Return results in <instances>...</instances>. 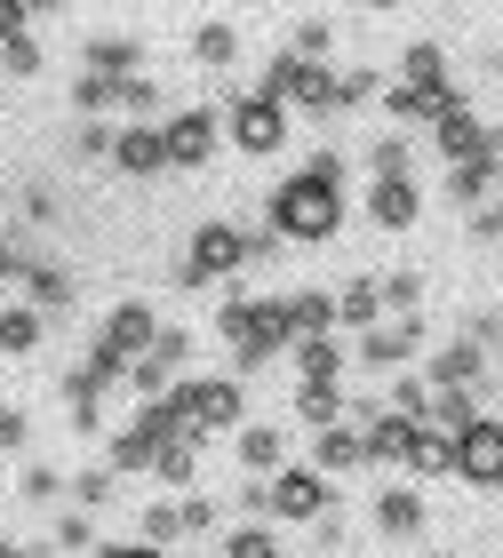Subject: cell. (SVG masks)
<instances>
[{
    "mask_svg": "<svg viewBox=\"0 0 503 558\" xmlns=\"http://www.w3.org/2000/svg\"><path fill=\"white\" fill-rule=\"evenodd\" d=\"M432 558H456V550H432Z\"/></svg>",
    "mask_w": 503,
    "mask_h": 558,
    "instance_id": "obj_51",
    "label": "cell"
},
{
    "mask_svg": "<svg viewBox=\"0 0 503 558\" xmlns=\"http://www.w3.org/2000/svg\"><path fill=\"white\" fill-rule=\"evenodd\" d=\"M432 151L464 168V160H480V151H503V129H488V120L471 112V105H456V112H447L440 129H432Z\"/></svg>",
    "mask_w": 503,
    "mask_h": 558,
    "instance_id": "obj_12",
    "label": "cell"
},
{
    "mask_svg": "<svg viewBox=\"0 0 503 558\" xmlns=\"http://www.w3.org/2000/svg\"><path fill=\"white\" fill-rule=\"evenodd\" d=\"M336 223H344V151H312V160L272 192V232L320 247Z\"/></svg>",
    "mask_w": 503,
    "mask_h": 558,
    "instance_id": "obj_1",
    "label": "cell"
},
{
    "mask_svg": "<svg viewBox=\"0 0 503 558\" xmlns=\"http://www.w3.org/2000/svg\"><path fill=\"white\" fill-rule=\"evenodd\" d=\"M216 136H224V112H208V105H184V112L160 120L168 168H208V160H216Z\"/></svg>",
    "mask_w": 503,
    "mask_h": 558,
    "instance_id": "obj_7",
    "label": "cell"
},
{
    "mask_svg": "<svg viewBox=\"0 0 503 558\" xmlns=\"http://www.w3.org/2000/svg\"><path fill=\"white\" fill-rule=\"evenodd\" d=\"M153 343H160V319H153V303H112V312H105V327H96V351H112L120 367H136Z\"/></svg>",
    "mask_w": 503,
    "mask_h": 558,
    "instance_id": "obj_9",
    "label": "cell"
},
{
    "mask_svg": "<svg viewBox=\"0 0 503 558\" xmlns=\"http://www.w3.org/2000/svg\"><path fill=\"white\" fill-rule=\"evenodd\" d=\"M192 463H200V439L184 430V439H168V447L153 454V478H168V487H184V478H192Z\"/></svg>",
    "mask_w": 503,
    "mask_h": 558,
    "instance_id": "obj_33",
    "label": "cell"
},
{
    "mask_svg": "<svg viewBox=\"0 0 503 558\" xmlns=\"http://www.w3.org/2000/svg\"><path fill=\"white\" fill-rule=\"evenodd\" d=\"M184 519H192V535H216V519H224V511H216L208 495H192V502H184Z\"/></svg>",
    "mask_w": 503,
    "mask_h": 558,
    "instance_id": "obj_45",
    "label": "cell"
},
{
    "mask_svg": "<svg viewBox=\"0 0 503 558\" xmlns=\"http://www.w3.org/2000/svg\"><path fill=\"white\" fill-rule=\"evenodd\" d=\"M336 375H344V343L336 336L296 343V384H336Z\"/></svg>",
    "mask_w": 503,
    "mask_h": 558,
    "instance_id": "obj_26",
    "label": "cell"
},
{
    "mask_svg": "<svg viewBox=\"0 0 503 558\" xmlns=\"http://www.w3.org/2000/svg\"><path fill=\"white\" fill-rule=\"evenodd\" d=\"M495 184H503V151H480V160H464L456 175H447V199H456V208H480Z\"/></svg>",
    "mask_w": 503,
    "mask_h": 558,
    "instance_id": "obj_21",
    "label": "cell"
},
{
    "mask_svg": "<svg viewBox=\"0 0 503 558\" xmlns=\"http://www.w3.org/2000/svg\"><path fill=\"white\" fill-rule=\"evenodd\" d=\"M0 558H24V550H16V543H9V535H0Z\"/></svg>",
    "mask_w": 503,
    "mask_h": 558,
    "instance_id": "obj_50",
    "label": "cell"
},
{
    "mask_svg": "<svg viewBox=\"0 0 503 558\" xmlns=\"http://www.w3.org/2000/svg\"><path fill=\"white\" fill-rule=\"evenodd\" d=\"M232 454H240V463L256 471V478H280V471H288V463H280V454H288V439H280V430H272V423L240 430V439H232Z\"/></svg>",
    "mask_w": 503,
    "mask_h": 558,
    "instance_id": "obj_22",
    "label": "cell"
},
{
    "mask_svg": "<svg viewBox=\"0 0 503 558\" xmlns=\"http://www.w3.org/2000/svg\"><path fill=\"white\" fill-rule=\"evenodd\" d=\"M224 558H280V535H272L264 519H248V526H232V543H216Z\"/></svg>",
    "mask_w": 503,
    "mask_h": 558,
    "instance_id": "obj_34",
    "label": "cell"
},
{
    "mask_svg": "<svg viewBox=\"0 0 503 558\" xmlns=\"http://www.w3.org/2000/svg\"><path fill=\"white\" fill-rule=\"evenodd\" d=\"M471 240H480V247L495 240V247H503V199H495V208H480V223H471Z\"/></svg>",
    "mask_w": 503,
    "mask_h": 558,
    "instance_id": "obj_46",
    "label": "cell"
},
{
    "mask_svg": "<svg viewBox=\"0 0 503 558\" xmlns=\"http://www.w3.org/2000/svg\"><path fill=\"white\" fill-rule=\"evenodd\" d=\"M81 64L96 72V81H136V72H144V48H136L129 33H96V40L81 48Z\"/></svg>",
    "mask_w": 503,
    "mask_h": 558,
    "instance_id": "obj_16",
    "label": "cell"
},
{
    "mask_svg": "<svg viewBox=\"0 0 503 558\" xmlns=\"http://www.w3.org/2000/svg\"><path fill=\"white\" fill-rule=\"evenodd\" d=\"M328 48H336V24H328V16H304V24H296V40H288V57L320 64V57H328Z\"/></svg>",
    "mask_w": 503,
    "mask_h": 558,
    "instance_id": "obj_37",
    "label": "cell"
},
{
    "mask_svg": "<svg viewBox=\"0 0 503 558\" xmlns=\"http://www.w3.org/2000/svg\"><path fill=\"white\" fill-rule=\"evenodd\" d=\"M375 526H384V535H423V495L416 487H384L375 495Z\"/></svg>",
    "mask_w": 503,
    "mask_h": 558,
    "instance_id": "obj_24",
    "label": "cell"
},
{
    "mask_svg": "<svg viewBox=\"0 0 503 558\" xmlns=\"http://www.w3.org/2000/svg\"><path fill=\"white\" fill-rule=\"evenodd\" d=\"M264 96H280L288 112H336V72L328 64H304V57H272V72H264Z\"/></svg>",
    "mask_w": 503,
    "mask_h": 558,
    "instance_id": "obj_4",
    "label": "cell"
},
{
    "mask_svg": "<svg viewBox=\"0 0 503 558\" xmlns=\"http://www.w3.org/2000/svg\"><path fill=\"white\" fill-rule=\"evenodd\" d=\"M224 129H232V144L240 151H256V160H272V151L288 144V105L280 96H232V105H224Z\"/></svg>",
    "mask_w": 503,
    "mask_h": 558,
    "instance_id": "obj_5",
    "label": "cell"
},
{
    "mask_svg": "<svg viewBox=\"0 0 503 558\" xmlns=\"http://www.w3.org/2000/svg\"><path fill=\"white\" fill-rule=\"evenodd\" d=\"M384 303H392L399 319H416V303H423V271H392V279H384Z\"/></svg>",
    "mask_w": 503,
    "mask_h": 558,
    "instance_id": "obj_40",
    "label": "cell"
},
{
    "mask_svg": "<svg viewBox=\"0 0 503 558\" xmlns=\"http://www.w3.org/2000/svg\"><path fill=\"white\" fill-rule=\"evenodd\" d=\"M112 168H120V175H160V168H168V144H160L153 120H136V129L112 136Z\"/></svg>",
    "mask_w": 503,
    "mask_h": 558,
    "instance_id": "obj_15",
    "label": "cell"
},
{
    "mask_svg": "<svg viewBox=\"0 0 503 558\" xmlns=\"http://www.w3.org/2000/svg\"><path fill=\"white\" fill-rule=\"evenodd\" d=\"M24 303H33L40 319L72 312V271H64V264H40V256H33V271H24Z\"/></svg>",
    "mask_w": 503,
    "mask_h": 558,
    "instance_id": "obj_20",
    "label": "cell"
},
{
    "mask_svg": "<svg viewBox=\"0 0 503 558\" xmlns=\"http://www.w3.org/2000/svg\"><path fill=\"white\" fill-rule=\"evenodd\" d=\"M375 96H384V72H336V112H360V105H375Z\"/></svg>",
    "mask_w": 503,
    "mask_h": 558,
    "instance_id": "obj_35",
    "label": "cell"
},
{
    "mask_svg": "<svg viewBox=\"0 0 503 558\" xmlns=\"http://www.w3.org/2000/svg\"><path fill=\"white\" fill-rule=\"evenodd\" d=\"M192 57L208 64V72H224V64H232V57H240V33H232V16H208V24H200V33H192Z\"/></svg>",
    "mask_w": 503,
    "mask_h": 558,
    "instance_id": "obj_29",
    "label": "cell"
},
{
    "mask_svg": "<svg viewBox=\"0 0 503 558\" xmlns=\"http://www.w3.org/2000/svg\"><path fill=\"white\" fill-rule=\"evenodd\" d=\"M399 81H408V88H447V57H440V40H408V57H399Z\"/></svg>",
    "mask_w": 503,
    "mask_h": 558,
    "instance_id": "obj_30",
    "label": "cell"
},
{
    "mask_svg": "<svg viewBox=\"0 0 503 558\" xmlns=\"http://www.w3.org/2000/svg\"><path fill=\"white\" fill-rule=\"evenodd\" d=\"M16 447H24V415L0 408V454H16Z\"/></svg>",
    "mask_w": 503,
    "mask_h": 558,
    "instance_id": "obj_47",
    "label": "cell"
},
{
    "mask_svg": "<svg viewBox=\"0 0 503 558\" xmlns=\"http://www.w3.org/2000/svg\"><path fill=\"white\" fill-rule=\"evenodd\" d=\"M480 375H488V343H471V336H456L447 351L423 360V384H432V391H471Z\"/></svg>",
    "mask_w": 503,
    "mask_h": 558,
    "instance_id": "obj_14",
    "label": "cell"
},
{
    "mask_svg": "<svg viewBox=\"0 0 503 558\" xmlns=\"http://www.w3.org/2000/svg\"><path fill=\"white\" fill-rule=\"evenodd\" d=\"M216 327H224V343H232V367H240V375H256L272 351H288V343H296V336H288V295H264V303L224 295Z\"/></svg>",
    "mask_w": 503,
    "mask_h": 558,
    "instance_id": "obj_2",
    "label": "cell"
},
{
    "mask_svg": "<svg viewBox=\"0 0 503 558\" xmlns=\"http://www.w3.org/2000/svg\"><path fill=\"white\" fill-rule=\"evenodd\" d=\"M0 64H9L16 81H33V72H40V40H33V33H24V40H9V48H0Z\"/></svg>",
    "mask_w": 503,
    "mask_h": 558,
    "instance_id": "obj_43",
    "label": "cell"
},
{
    "mask_svg": "<svg viewBox=\"0 0 503 558\" xmlns=\"http://www.w3.org/2000/svg\"><path fill=\"white\" fill-rule=\"evenodd\" d=\"M456 478H464V487H495L503 495V423L495 415H480L456 439Z\"/></svg>",
    "mask_w": 503,
    "mask_h": 558,
    "instance_id": "obj_11",
    "label": "cell"
},
{
    "mask_svg": "<svg viewBox=\"0 0 503 558\" xmlns=\"http://www.w3.org/2000/svg\"><path fill=\"white\" fill-rule=\"evenodd\" d=\"M375 312H384V288H375V279H344L336 319H344V327H360V336H375Z\"/></svg>",
    "mask_w": 503,
    "mask_h": 558,
    "instance_id": "obj_27",
    "label": "cell"
},
{
    "mask_svg": "<svg viewBox=\"0 0 503 558\" xmlns=\"http://www.w3.org/2000/svg\"><path fill=\"white\" fill-rule=\"evenodd\" d=\"M328 327H336V295H288V336L296 343L328 336Z\"/></svg>",
    "mask_w": 503,
    "mask_h": 558,
    "instance_id": "obj_28",
    "label": "cell"
},
{
    "mask_svg": "<svg viewBox=\"0 0 503 558\" xmlns=\"http://www.w3.org/2000/svg\"><path fill=\"white\" fill-rule=\"evenodd\" d=\"M264 511H272V519H328L336 495H328V478H320L312 463H288V471L264 487Z\"/></svg>",
    "mask_w": 503,
    "mask_h": 558,
    "instance_id": "obj_8",
    "label": "cell"
},
{
    "mask_svg": "<svg viewBox=\"0 0 503 558\" xmlns=\"http://www.w3.org/2000/svg\"><path fill=\"white\" fill-rule=\"evenodd\" d=\"M57 550H88V511H64L57 519Z\"/></svg>",
    "mask_w": 503,
    "mask_h": 558,
    "instance_id": "obj_44",
    "label": "cell"
},
{
    "mask_svg": "<svg viewBox=\"0 0 503 558\" xmlns=\"http://www.w3.org/2000/svg\"><path fill=\"white\" fill-rule=\"evenodd\" d=\"M72 495H81V511H96V502H112V463L81 471V478H72Z\"/></svg>",
    "mask_w": 503,
    "mask_h": 558,
    "instance_id": "obj_41",
    "label": "cell"
},
{
    "mask_svg": "<svg viewBox=\"0 0 503 558\" xmlns=\"http://www.w3.org/2000/svg\"><path fill=\"white\" fill-rule=\"evenodd\" d=\"M0 408H9V399H0Z\"/></svg>",
    "mask_w": 503,
    "mask_h": 558,
    "instance_id": "obj_52",
    "label": "cell"
},
{
    "mask_svg": "<svg viewBox=\"0 0 503 558\" xmlns=\"http://www.w3.org/2000/svg\"><path fill=\"white\" fill-rule=\"evenodd\" d=\"M33 0H0V48H9V40H24V33H33Z\"/></svg>",
    "mask_w": 503,
    "mask_h": 558,
    "instance_id": "obj_42",
    "label": "cell"
},
{
    "mask_svg": "<svg viewBox=\"0 0 503 558\" xmlns=\"http://www.w3.org/2000/svg\"><path fill=\"white\" fill-rule=\"evenodd\" d=\"M176 408H184V430L192 439H208V430H240L248 399L232 375H208V384H176Z\"/></svg>",
    "mask_w": 503,
    "mask_h": 558,
    "instance_id": "obj_6",
    "label": "cell"
},
{
    "mask_svg": "<svg viewBox=\"0 0 503 558\" xmlns=\"http://www.w3.org/2000/svg\"><path fill=\"white\" fill-rule=\"evenodd\" d=\"M351 408H344V391L336 384H296V423L304 430H336Z\"/></svg>",
    "mask_w": 503,
    "mask_h": 558,
    "instance_id": "obj_23",
    "label": "cell"
},
{
    "mask_svg": "<svg viewBox=\"0 0 503 558\" xmlns=\"http://www.w3.org/2000/svg\"><path fill=\"white\" fill-rule=\"evenodd\" d=\"M184 535H192L184 502H168V495H160V502H144V543H153V550H160V543H184Z\"/></svg>",
    "mask_w": 503,
    "mask_h": 558,
    "instance_id": "obj_31",
    "label": "cell"
},
{
    "mask_svg": "<svg viewBox=\"0 0 503 558\" xmlns=\"http://www.w3.org/2000/svg\"><path fill=\"white\" fill-rule=\"evenodd\" d=\"M408 160H416V151H408V136L368 144V175H375V184H399V175H408Z\"/></svg>",
    "mask_w": 503,
    "mask_h": 558,
    "instance_id": "obj_36",
    "label": "cell"
},
{
    "mask_svg": "<svg viewBox=\"0 0 503 558\" xmlns=\"http://www.w3.org/2000/svg\"><path fill=\"white\" fill-rule=\"evenodd\" d=\"M112 112H160V81H144V72H136V81H112Z\"/></svg>",
    "mask_w": 503,
    "mask_h": 558,
    "instance_id": "obj_38",
    "label": "cell"
},
{
    "mask_svg": "<svg viewBox=\"0 0 503 558\" xmlns=\"http://www.w3.org/2000/svg\"><path fill=\"white\" fill-rule=\"evenodd\" d=\"M40 312H33V303H9V312H0V351H33L40 343Z\"/></svg>",
    "mask_w": 503,
    "mask_h": 558,
    "instance_id": "obj_32",
    "label": "cell"
},
{
    "mask_svg": "<svg viewBox=\"0 0 503 558\" xmlns=\"http://www.w3.org/2000/svg\"><path fill=\"white\" fill-rule=\"evenodd\" d=\"M248 264V232L240 223H192V256L176 264V288H216L224 271Z\"/></svg>",
    "mask_w": 503,
    "mask_h": 558,
    "instance_id": "obj_3",
    "label": "cell"
},
{
    "mask_svg": "<svg viewBox=\"0 0 503 558\" xmlns=\"http://www.w3.org/2000/svg\"><path fill=\"white\" fill-rule=\"evenodd\" d=\"M423 343V319H399V327H375L360 336V367H408V351Z\"/></svg>",
    "mask_w": 503,
    "mask_h": 558,
    "instance_id": "obj_19",
    "label": "cell"
},
{
    "mask_svg": "<svg viewBox=\"0 0 503 558\" xmlns=\"http://www.w3.org/2000/svg\"><path fill=\"white\" fill-rule=\"evenodd\" d=\"M184 360H192V336H184V327H160V343H153V351H144V360L129 367V384H136V399H144V408L176 391V375H184Z\"/></svg>",
    "mask_w": 503,
    "mask_h": 558,
    "instance_id": "obj_10",
    "label": "cell"
},
{
    "mask_svg": "<svg viewBox=\"0 0 503 558\" xmlns=\"http://www.w3.org/2000/svg\"><path fill=\"white\" fill-rule=\"evenodd\" d=\"M16 495H24V502H57V495H64V471H48V463H24Z\"/></svg>",
    "mask_w": 503,
    "mask_h": 558,
    "instance_id": "obj_39",
    "label": "cell"
},
{
    "mask_svg": "<svg viewBox=\"0 0 503 558\" xmlns=\"http://www.w3.org/2000/svg\"><path fill=\"white\" fill-rule=\"evenodd\" d=\"M423 216V192L399 175V184H368V223H384V232H408Z\"/></svg>",
    "mask_w": 503,
    "mask_h": 558,
    "instance_id": "obj_17",
    "label": "cell"
},
{
    "mask_svg": "<svg viewBox=\"0 0 503 558\" xmlns=\"http://www.w3.org/2000/svg\"><path fill=\"white\" fill-rule=\"evenodd\" d=\"M105 558H168V550H153V543H112Z\"/></svg>",
    "mask_w": 503,
    "mask_h": 558,
    "instance_id": "obj_49",
    "label": "cell"
},
{
    "mask_svg": "<svg viewBox=\"0 0 503 558\" xmlns=\"http://www.w3.org/2000/svg\"><path fill=\"white\" fill-rule=\"evenodd\" d=\"M368 463V430L360 423H336V430H320V447H312V471L328 478V471H360Z\"/></svg>",
    "mask_w": 503,
    "mask_h": 558,
    "instance_id": "obj_18",
    "label": "cell"
},
{
    "mask_svg": "<svg viewBox=\"0 0 503 558\" xmlns=\"http://www.w3.org/2000/svg\"><path fill=\"white\" fill-rule=\"evenodd\" d=\"M81 151H88V160H112V136H105V129L88 120V129H81Z\"/></svg>",
    "mask_w": 503,
    "mask_h": 558,
    "instance_id": "obj_48",
    "label": "cell"
},
{
    "mask_svg": "<svg viewBox=\"0 0 503 558\" xmlns=\"http://www.w3.org/2000/svg\"><path fill=\"white\" fill-rule=\"evenodd\" d=\"M456 105H464V88H408V81L384 88V112L399 120V129H440Z\"/></svg>",
    "mask_w": 503,
    "mask_h": 558,
    "instance_id": "obj_13",
    "label": "cell"
},
{
    "mask_svg": "<svg viewBox=\"0 0 503 558\" xmlns=\"http://www.w3.org/2000/svg\"><path fill=\"white\" fill-rule=\"evenodd\" d=\"M423 423H432L440 439H464V430L480 423V399H471V391H432V408H423Z\"/></svg>",
    "mask_w": 503,
    "mask_h": 558,
    "instance_id": "obj_25",
    "label": "cell"
}]
</instances>
